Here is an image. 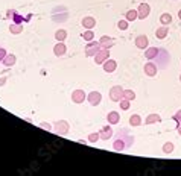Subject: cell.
<instances>
[{"label":"cell","mask_w":181,"mask_h":176,"mask_svg":"<svg viewBox=\"0 0 181 176\" xmlns=\"http://www.w3.org/2000/svg\"><path fill=\"white\" fill-rule=\"evenodd\" d=\"M102 47H101V44H99V41H88V44L85 46V49H84V52H85V55L87 56H94L99 50H101Z\"/></svg>","instance_id":"1"},{"label":"cell","mask_w":181,"mask_h":176,"mask_svg":"<svg viewBox=\"0 0 181 176\" xmlns=\"http://www.w3.org/2000/svg\"><path fill=\"white\" fill-rule=\"evenodd\" d=\"M110 99L113 102H120V99H123V88L120 85H114L110 90Z\"/></svg>","instance_id":"2"},{"label":"cell","mask_w":181,"mask_h":176,"mask_svg":"<svg viewBox=\"0 0 181 176\" xmlns=\"http://www.w3.org/2000/svg\"><path fill=\"white\" fill-rule=\"evenodd\" d=\"M108 58H110V49H101V50L94 55V62H96L98 65H101V64H103Z\"/></svg>","instance_id":"3"},{"label":"cell","mask_w":181,"mask_h":176,"mask_svg":"<svg viewBox=\"0 0 181 176\" xmlns=\"http://www.w3.org/2000/svg\"><path fill=\"white\" fill-rule=\"evenodd\" d=\"M87 99V96H85V91L84 90H75L73 93H72V102L73 103H84V100Z\"/></svg>","instance_id":"4"},{"label":"cell","mask_w":181,"mask_h":176,"mask_svg":"<svg viewBox=\"0 0 181 176\" xmlns=\"http://www.w3.org/2000/svg\"><path fill=\"white\" fill-rule=\"evenodd\" d=\"M87 100H88V103L93 106H98L99 103H101L102 100V94L99 93V91H91L88 96H87Z\"/></svg>","instance_id":"5"},{"label":"cell","mask_w":181,"mask_h":176,"mask_svg":"<svg viewBox=\"0 0 181 176\" xmlns=\"http://www.w3.org/2000/svg\"><path fill=\"white\" fill-rule=\"evenodd\" d=\"M143 70H145V74L146 76H155L157 74V71H158V65L157 64H154V62H148L145 64V67H143Z\"/></svg>","instance_id":"6"},{"label":"cell","mask_w":181,"mask_h":176,"mask_svg":"<svg viewBox=\"0 0 181 176\" xmlns=\"http://www.w3.org/2000/svg\"><path fill=\"white\" fill-rule=\"evenodd\" d=\"M99 135H101V140H103V141L110 140V138L113 137V129H111V125L108 123L107 126H103V128L99 131Z\"/></svg>","instance_id":"7"},{"label":"cell","mask_w":181,"mask_h":176,"mask_svg":"<svg viewBox=\"0 0 181 176\" xmlns=\"http://www.w3.org/2000/svg\"><path fill=\"white\" fill-rule=\"evenodd\" d=\"M134 44H136L138 49H143V50H145V49L149 47V40H148L146 35H138L136 40H134Z\"/></svg>","instance_id":"8"},{"label":"cell","mask_w":181,"mask_h":176,"mask_svg":"<svg viewBox=\"0 0 181 176\" xmlns=\"http://www.w3.org/2000/svg\"><path fill=\"white\" fill-rule=\"evenodd\" d=\"M55 131H57V134H59V135H66L68 132V123L64 121V120L57 121V123H55Z\"/></svg>","instance_id":"9"},{"label":"cell","mask_w":181,"mask_h":176,"mask_svg":"<svg viewBox=\"0 0 181 176\" xmlns=\"http://www.w3.org/2000/svg\"><path fill=\"white\" fill-rule=\"evenodd\" d=\"M137 12H138V18H140V20H145L148 15H149V12H151V6H149L148 3H142V5L138 6Z\"/></svg>","instance_id":"10"},{"label":"cell","mask_w":181,"mask_h":176,"mask_svg":"<svg viewBox=\"0 0 181 176\" xmlns=\"http://www.w3.org/2000/svg\"><path fill=\"white\" fill-rule=\"evenodd\" d=\"M6 15H8V17H11L12 20H14V23H17V24H22L23 21H28V20H26L23 15H20V14L15 11V9H12V11H8V12H6Z\"/></svg>","instance_id":"11"},{"label":"cell","mask_w":181,"mask_h":176,"mask_svg":"<svg viewBox=\"0 0 181 176\" xmlns=\"http://www.w3.org/2000/svg\"><path fill=\"white\" fill-rule=\"evenodd\" d=\"M66 52H67V47L64 44V41H58V44H55V47H53L55 56H64Z\"/></svg>","instance_id":"12"},{"label":"cell","mask_w":181,"mask_h":176,"mask_svg":"<svg viewBox=\"0 0 181 176\" xmlns=\"http://www.w3.org/2000/svg\"><path fill=\"white\" fill-rule=\"evenodd\" d=\"M102 65H103V71H107V73H113V71L117 69V62H116L114 59H110V58L107 59Z\"/></svg>","instance_id":"13"},{"label":"cell","mask_w":181,"mask_h":176,"mask_svg":"<svg viewBox=\"0 0 181 176\" xmlns=\"http://www.w3.org/2000/svg\"><path fill=\"white\" fill-rule=\"evenodd\" d=\"M99 44H101L102 49H111V47L114 46V40L111 38V36L103 35L101 40H99Z\"/></svg>","instance_id":"14"},{"label":"cell","mask_w":181,"mask_h":176,"mask_svg":"<svg viewBox=\"0 0 181 176\" xmlns=\"http://www.w3.org/2000/svg\"><path fill=\"white\" fill-rule=\"evenodd\" d=\"M107 120H108L110 125H117V123L120 121V114H119L117 111H111V112H108Z\"/></svg>","instance_id":"15"},{"label":"cell","mask_w":181,"mask_h":176,"mask_svg":"<svg viewBox=\"0 0 181 176\" xmlns=\"http://www.w3.org/2000/svg\"><path fill=\"white\" fill-rule=\"evenodd\" d=\"M158 52L160 49H157V47H148V49H145V56L148 59H155L157 55H158Z\"/></svg>","instance_id":"16"},{"label":"cell","mask_w":181,"mask_h":176,"mask_svg":"<svg viewBox=\"0 0 181 176\" xmlns=\"http://www.w3.org/2000/svg\"><path fill=\"white\" fill-rule=\"evenodd\" d=\"M168 34H169V27H168V26H161V27H158V29L155 31V36H157L158 40H164V38L168 36Z\"/></svg>","instance_id":"17"},{"label":"cell","mask_w":181,"mask_h":176,"mask_svg":"<svg viewBox=\"0 0 181 176\" xmlns=\"http://www.w3.org/2000/svg\"><path fill=\"white\" fill-rule=\"evenodd\" d=\"M82 26L85 29H93L96 26V18H93V17H84L82 18Z\"/></svg>","instance_id":"18"},{"label":"cell","mask_w":181,"mask_h":176,"mask_svg":"<svg viewBox=\"0 0 181 176\" xmlns=\"http://www.w3.org/2000/svg\"><path fill=\"white\" fill-rule=\"evenodd\" d=\"M15 61H17V58H15V55H12V53L9 55V53H8V55L5 56V59L2 61V64H3L5 67H12V65L15 64Z\"/></svg>","instance_id":"19"},{"label":"cell","mask_w":181,"mask_h":176,"mask_svg":"<svg viewBox=\"0 0 181 176\" xmlns=\"http://www.w3.org/2000/svg\"><path fill=\"white\" fill-rule=\"evenodd\" d=\"M160 121H161V117L158 114H149L145 118V125H154V123H160Z\"/></svg>","instance_id":"20"},{"label":"cell","mask_w":181,"mask_h":176,"mask_svg":"<svg viewBox=\"0 0 181 176\" xmlns=\"http://www.w3.org/2000/svg\"><path fill=\"white\" fill-rule=\"evenodd\" d=\"M160 23L163 24V26H169V24L172 23V15L168 14V12L161 14V15H160Z\"/></svg>","instance_id":"21"},{"label":"cell","mask_w":181,"mask_h":176,"mask_svg":"<svg viewBox=\"0 0 181 176\" xmlns=\"http://www.w3.org/2000/svg\"><path fill=\"white\" fill-rule=\"evenodd\" d=\"M125 18H126L128 21H134V20H137V18H138V12H137V9H129V11H126Z\"/></svg>","instance_id":"22"},{"label":"cell","mask_w":181,"mask_h":176,"mask_svg":"<svg viewBox=\"0 0 181 176\" xmlns=\"http://www.w3.org/2000/svg\"><path fill=\"white\" fill-rule=\"evenodd\" d=\"M9 32H11L12 35H18V34H22L23 32V24L12 23L11 26H9Z\"/></svg>","instance_id":"23"},{"label":"cell","mask_w":181,"mask_h":176,"mask_svg":"<svg viewBox=\"0 0 181 176\" xmlns=\"http://www.w3.org/2000/svg\"><path fill=\"white\" fill-rule=\"evenodd\" d=\"M129 125H131V126H140V125H142V117H140L138 114H133V116L129 117Z\"/></svg>","instance_id":"24"},{"label":"cell","mask_w":181,"mask_h":176,"mask_svg":"<svg viewBox=\"0 0 181 176\" xmlns=\"http://www.w3.org/2000/svg\"><path fill=\"white\" fill-rule=\"evenodd\" d=\"M66 38H67V32L64 29H58L57 32H55V40L57 41H64Z\"/></svg>","instance_id":"25"},{"label":"cell","mask_w":181,"mask_h":176,"mask_svg":"<svg viewBox=\"0 0 181 176\" xmlns=\"http://www.w3.org/2000/svg\"><path fill=\"white\" fill-rule=\"evenodd\" d=\"M82 38H84V41H91V40H94V32H93V29H87L84 34H82Z\"/></svg>","instance_id":"26"},{"label":"cell","mask_w":181,"mask_h":176,"mask_svg":"<svg viewBox=\"0 0 181 176\" xmlns=\"http://www.w3.org/2000/svg\"><path fill=\"white\" fill-rule=\"evenodd\" d=\"M113 149L114 150H117V152H120V150H123L125 149V143H123V140H116L114 141V144H113Z\"/></svg>","instance_id":"27"},{"label":"cell","mask_w":181,"mask_h":176,"mask_svg":"<svg viewBox=\"0 0 181 176\" xmlns=\"http://www.w3.org/2000/svg\"><path fill=\"white\" fill-rule=\"evenodd\" d=\"M123 97L133 102V100L136 99V93H134L133 90H123Z\"/></svg>","instance_id":"28"},{"label":"cell","mask_w":181,"mask_h":176,"mask_svg":"<svg viewBox=\"0 0 181 176\" xmlns=\"http://www.w3.org/2000/svg\"><path fill=\"white\" fill-rule=\"evenodd\" d=\"M172 152H173V144L169 143V141L164 143V144H163V153H168V155H169V153H172Z\"/></svg>","instance_id":"29"},{"label":"cell","mask_w":181,"mask_h":176,"mask_svg":"<svg viewBox=\"0 0 181 176\" xmlns=\"http://www.w3.org/2000/svg\"><path fill=\"white\" fill-rule=\"evenodd\" d=\"M101 140V135H99V132H93L88 135V141L90 143H98V141Z\"/></svg>","instance_id":"30"},{"label":"cell","mask_w":181,"mask_h":176,"mask_svg":"<svg viewBox=\"0 0 181 176\" xmlns=\"http://www.w3.org/2000/svg\"><path fill=\"white\" fill-rule=\"evenodd\" d=\"M128 23H129V21H128L126 18H125V20H119V21H117V27H119L120 31H126V29H128Z\"/></svg>","instance_id":"31"},{"label":"cell","mask_w":181,"mask_h":176,"mask_svg":"<svg viewBox=\"0 0 181 176\" xmlns=\"http://www.w3.org/2000/svg\"><path fill=\"white\" fill-rule=\"evenodd\" d=\"M119 103H120V108H122V109H123V111H126V109H129V103H131V100H128V99H120V102H119Z\"/></svg>","instance_id":"32"},{"label":"cell","mask_w":181,"mask_h":176,"mask_svg":"<svg viewBox=\"0 0 181 176\" xmlns=\"http://www.w3.org/2000/svg\"><path fill=\"white\" fill-rule=\"evenodd\" d=\"M8 55V52H6V49H3V47H0V62L5 59V56Z\"/></svg>","instance_id":"33"},{"label":"cell","mask_w":181,"mask_h":176,"mask_svg":"<svg viewBox=\"0 0 181 176\" xmlns=\"http://www.w3.org/2000/svg\"><path fill=\"white\" fill-rule=\"evenodd\" d=\"M173 120H177V123H178V126H180L181 125V109L180 111H178V112H177V114H175V116H173Z\"/></svg>","instance_id":"34"},{"label":"cell","mask_w":181,"mask_h":176,"mask_svg":"<svg viewBox=\"0 0 181 176\" xmlns=\"http://www.w3.org/2000/svg\"><path fill=\"white\" fill-rule=\"evenodd\" d=\"M40 126H41V128H46L47 131H50V129H52V126H50V125H46V123H41Z\"/></svg>","instance_id":"35"},{"label":"cell","mask_w":181,"mask_h":176,"mask_svg":"<svg viewBox=\"0 0 181 176\" xmlns=\"http://www.w3.org/2000/svg\"><path fill=\"white\" fill-rule=\"evenodd\" d=\"M3 83H5V78H2V79H0V85H3Z\"/></svg>","instance_id":"36"},{"label":"cell","mask_w":181,"mask_h":176,"mask_svg":"<svg viewBox=\"0 0 181 176\" xmlns=\"http://www.w3.org/2000/svg\"><path fill=\"white\" fill-rule=\"evenodd\" d=\"M178 134H180V135H181V125H180V126H178Z\"/></svg>","instance_id":"37"},{"label":"cell","mask_w":181,"mask_h":176,"mask_svg":"<svg viewBox=\"0 0 181 176\" xmlns=\"http://www.w3.org/2000/svg\"><path fill=\"white\" fill-rule=\"evenodd\" d=\"M178 17H180V20H181V9L178 11Z\"/></svg>","instance_id":"38"},{"label":"cell","mask_w":181,"mask_h":176,"mask_svg":"<svg viewBox=\"0 0 181 176\" xmlns=\"http://www.w3.org/2000/svg\"><path fill=\"white\" fill-rule=\"evenodd\" d=\"M180 81H181V74H180Z\"/></svg>","instance_id":"39"}]
</instances>
